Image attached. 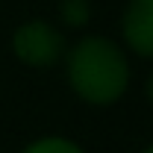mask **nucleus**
<instances>
[{
  "instance_id": "obj_6",
  "label": "nucleus",
  "mask_w": 153,
  "mask_h": 153,
  "mask_svg": "<svg viewBox=\"0 0 153 153\" xmlns=\"http://www.w3.org/2000/svg\"><path fill=\"white\" fill-rule=\"evenodd\" d=\"M144 97H147V103L153 106V71L147 74V82H144Z\"/></svg>"
},
{
  "instance_id": "obj_5",
  "label": "nucleus",
  "mask_w": 153,
  "mask_h": 153,
  "mask_svg": "<svg viewBox=\"0 0 153 153\" xmlns=\"http://www.w3.org/2000/svg\"><path fill=\"white\" fill-rule=\"evenodd\" d=\"M59 18L68 27H85L91 18V6L88 0H62L59 3Z\"/></svg>"
},
{
  "instance_id": "obj_3",
  "label": "nucleus",
  "mask_w": 153,
  "mask_h": 153,
  "mask_svg": "<svg viewBox=\"0 0 153 153\" xmlns=\"http://www.w3.org/2000/svg\"><path fill=\"white\" fill-rule=\"evenodd\" d=\"M121 38L141 59H153V0H127L121 12Z\"/></svg>"
},
{
  "instance_id": "obj_7",
  "label": "nucleus",
  "mask_w": 153,
  "mask_h": 153,
  "mask_svg": "<svg viewBox=\"0 0 153 153\" xmlns=\"http://www.w3.org/2000/svg\"><path fill=\"white\" fill-rule=\"evenodd\" d=\"M141 153H153V144H150V147H147V150H141Z\"/></svg>"
},
{
  "instance_id": "obj_1",
  "label": "nucleus",
  "mask_w": 153,
  "mask_h": 153,
  "mask_svg": "<svg viewBox=\"0 0 153 153\" xmlns=\"http://www.w3.org/2000/svg\"><path fill=\"white\" fill-rule=\"evenodd\" d=\"M62 59L71 91L88 106H112L130 85L127 53L106 36H82L65 50Z\"/></svg>"
},
{
  "instance_id": "obj_2",
  "label": "nucleus",
  "mask_w": 153,
  "mask_h": 153,
  "mask_svg": "<svg viewBox=\"0 0 153 153\" xmlns=\"http://www.w3.org/2000/svg\"><path fill=\"white\" fill-rule=\"evenodd\" d=\"M65 50H68V41L62 30H56L50 21H24L12 33V53L27 68L47 71L62 62Z\"/></svg>"
},
{
  "instance_id": "obj_4",
  "label": "nucleus",
  "mask_w": 153,
  "mask_h": 153,
  "mask_svg": "<svg viewBox=\"0 0 153 153\" xmlns=\"http://www.w3.org/2000/svg\"><path fill=\"white\" fill-rule=\"evenodd\" d=\"M24 153H85V150L65 135H41L36 141H30Z\"/></svg>"
}]
</instances>
